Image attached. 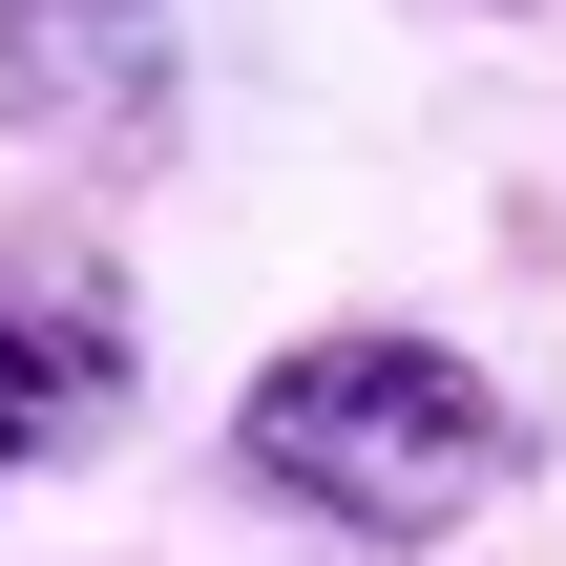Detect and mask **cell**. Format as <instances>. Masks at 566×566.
<instances>
[{
	"instance_id": "6da1fadb",
	"label": "cell",
	"mask_w": 566,
	"mask_h": 566,
	"mask_svg": "<svg viewBox=\"0 0 566 566\" xmlns=\"http://www.w3.org/2000/svg\"><path fill=\"white\" fill-rule=\"evenodd\" d=\"M525 462H546V420L420 315L273 336L252 399H231V483L273 525H336V546H462L483 504H525Z\"/></svg>"
},
{
	"instance_id": "7a4b0ae2",
	"label": "cell",
	"mask_w": 566,
	"mask_h": 566,
	"mask_svg": "<svg viewBox=\"0 0 566 566\" xmlns=\"http://www.w3.org/2000/svg\"><path fill=\"white\" fill-rule=\"evenodd\" d=\"M126 399H147V294L105 273V231H0V483H42V462H105L126 441Z\"/></svg>"
},
{
	"instance_id": "3957f363",
	"label": "cell",
	"mask_w": 566,
	"mask_h": 566,
	"mask_svg": "<svg viewBox=\"0 0 566 566\" xmlns=\"http://www.w3.org/2000/svg\"><path fill=\"white\" fill-rule=\"evenodd\" d=\"M0 126L21 147H168V0H0Z\"/></svg>"
}]
</instances>
